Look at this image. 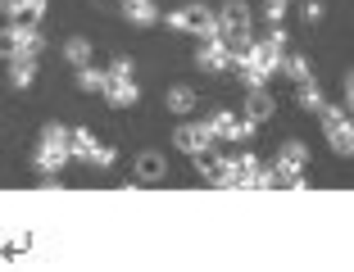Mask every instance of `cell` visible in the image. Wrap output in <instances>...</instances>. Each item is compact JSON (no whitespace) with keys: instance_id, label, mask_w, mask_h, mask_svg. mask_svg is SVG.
Segmentation results:
<instances>
[{"instance_id":"83f0119b","label":"cell","mask_w":354,"mask_h":272,"mask_svg":"<svg viewBox=\"0 0 354 272\" xmlns=\"http://www.w3.org/2000/svg\"><path fill=\"white\" fill-rule=\"evenodd\" d=\"M254 132H259V123H254V118H245V114H236V132H232V141H250Z\"/></svg>"},{"instance_id":"f546056e","label":"cell","mask_w":354,"mask_h":272,"mask_svg":"<svg viewBox=\"0 0 354 272\" xmlns=\"http://www.w3.org/2000/svg\"><path fill=\"white\" fill-rule=\"evenodd\" d=\"M263 19L281 23V19H286V0H268V5H263Z\"/></svg>"},{"instance_id":"ffe728a7","label":"cell","mask_w":354,"mask_h":272,"mask_svg":"<svg viewBox=\"0 0 354 272\" xmlns=\"http://www.w3.org/2000/svg\"><path fill=\"white\" fill-rule=\"evenodd\" d=\"M304 159H309L304 141H281V150H277V164L281 168H304Z\"/></svg>"},{"instance_id":"6da1fadb","label":"cell","mask_w":354,"mask_h":272,"mask_svg":"<svg viewBox=\"0 0 354 272\" xmlns=\"http://www.w3.org/2000/svg\"><path fill=\"white\" fill-rule=\"evenodd\" d=\"M37 173H41L46 182H55L64 173V164H68V127L64 123H46L41 127V141H37Z\"/></svg>"},{"instance_id":"5bb4252c","label":"cell","mask_w":354,"mask_h":272,"mask_svg":"<svg viewBox=\"0 0 354 272\" xmlns=\"http://www.w3.org/2000/svg\"><path fill=\"white\" fill-rule=\"evenodd\" d=\"M327 141H332V150L341 159H354V118H345L341 127H332V132H327Z\"/></svg>"},{"instance_id":"7c38bea8","label":"cell","mask_w":354,"mask_h":272,"mask_svg":"<svg viewBox=\"0 0 354 272\" xmlns=\"http://www.w3.org/2000/svg\"><path fill=\"white\" fill-rule=\"evenodd\" d=\"M164 173H168V159L155 155V150H146L136 159V182H164Z\"/></svg>"},{"instance_id":"d6986e66","label":"cell","mask_w":354,"mask_h":272,"mask_svg":"<svg viewBox=\"0 0 354 272\" xmlns=\"http://www.w3.org/2000/svg\"><path fill=\"white\" fill-rule=\"evenodd\" d=\"M104 82H109V77H104V68H95V64H82V68H77V86H82L86 95H100Z\"/></svg>"},{"instance_id":"7402d4cb","label":"cell","mask_w":354,"mask_h":272,"mask_svg":"<svg viewBox=\"0 0 354 272\" xmlns=\"http://www.w3.org/2000/svg\"><path fill=\"white\" fill-rule=\"evenodd\" d=\"M232 73L241 77V86H245V91H250V86H268V77H263L259 68H254V64H245V59H241V64H232Z\"/></svg>"},{"instance_id":"8992f818","label":"cell","mask_w":354,"mask_h":272,"mask_svg":"<svg viewBox=\"0 0 354 272\" xmlns=\"http://www.w3.org/2000/svg\"><path fill=\"white\" fill-rule=\"evenodd\" d=\"M173 146L182 150V155H196V150L214 146V136H209V127H205V123H182V127L173 132Z\"/></svg>"},{"instance_id":"2e32d148","label":"cell","mask_w":354,"mask_h":272,"mask_svg":"<svg viewBox=\"0 0 354 272\" xmlns=\"http://www.w3.org/2000/svg\"><path fill=\"white\" fill-rule=\"evenodd\" d=\"M91 150H95V136L86 132V127H68V159H91Z\"/></svg>"},{"instance_id":"d4e9b609","label":"cell","mask_w":354,"mask_h":272,"mask_svg":"<svg viewBox=\"0 0 354 272\" xmlns=\"http://www.w3.org/2000/svg\"><path fill=\"white\" fill-rule=\"evenodd\" d=\"M19 55V28H0V59Z\"/></svg>"},{"instance_id":"484cf974","label":"cell","mask_w":354,"mask_h":272,"mask_svg":"<svg viewBox=\"0 0 354 272\" xmlns=\"http://www.w3.org/2000/svg\"><path fill=\"white\" fill-rule=\"evenodd\" d=\"M86 164H91V168H114V164H118V150H114V146H95Z\"/></svg>"},{"instance_id":"44dd1931","label":"cell","mask_w":354,"mask_h":272,"mask_svg":"<svg viewBox=\"0 0 354 272\" xmlns=\"http://www.w3.org/2000/svg\"><path fill=\"white\" fill-rule=\"evenodd\" d=\"M32 77H37V64H28V59H10V86H14V91H28Z\"/></svg>"},{"instance_id":"7a4b0ae2","label":"cell","mask_w":354,"mask_h":272,"mask_svg":"<svg viewBox=\"0 0 354 272\" xmlns=\"http://www.w3.org/2000/svg\"><path fill=\"white\" fill-rule=\"evenodd\" d=\"M168 28L196 32V37H218V19H214V10H205V5H182V10H173L168 14Z\"/></svg>"},{"instance_id":"e0dca14e","label":"cell","mask_w":354,"mask_h":272,"mask_svg":"<svg viewBox=\"0 0 354 272\" xmlns=\"http://www.w3.org/2000/svg\"><path fill=\"white\" fill-rule=\"evenodd\" d=\"M277 73H286L295 86H300V82H313V68H309V59H304V55H281V68H277Z\"/></svg>"},{"instance_id":"52a82bcc","label":"cell","mask_w":354,"mask_h":272,"mask_svg":"<svg viewBox=\"0 0 354 272\" xmlns=\"http://www.w3.org/2000/svg\"><path fill=\"white\" fill-rule=\"evenodd\" d=\"M218 32H250V5L245 0H227L223 10H214Z\"/></svg>"},{"instance_id":"1f68e13d","label":"cell","mask_w":354,"mask_h":272,"mask_svg":"<svg viewBox=\"0 0 354 272\" xmlns=\"http://www.w3.org/2000/svg\"><path fill=\"white\" fill-rule=\"evenodd\" d=\"M19 5H23V0H0V10L10 14V19H14V14H19Z\"/></svg>"},{"instance_id":"277c9868","label":"cell","mask_w":354,"mask_h":272,"mask_svg":"<svg viewBox=\"0 0 354 272\" xmlns=\"http://www.w3.org/2000/svg\"><path fill=\"white\" fill-rule=\"evenodd\" d=\"M196 168H200V177L209 182V186H227V155H218L214 146H205V150H196Z\"/></svg>"},{"instance_id":"5b68a950","label":"cell","mask_w":354,"mask_h":272,"mask_svg":"<svg viewBox=\"0 0 354 272\" xmlns=\"http://www.w3.org/2000/svg\"><path fill=\"white\" fill-rule=\"evenodd\" d=\"M100 100L114 109H132L136 100H141V86L132 82V77H109V82L100 86Z\"/></svg>"},{"instance_id":"603a6c76","label":"cell","mask_w":354,"mask_h":272,"mask_svg":"<svg viewBox=\"0 0 354 272\" xmlns=\"http://www.w3.org/2000/svg\"><path fill=\"white\" fill-rule=\"evenodd\" d=\"M313 114H318V123H323V132H332V127H341L345 118H350V114H345V105H318Z\"/></svg>"},{"instance_id":"4fadbf2b","label":"cell","mask_w":354,"mask_h":272,"mask_svg":"<svg viewBox=\"0 0 354 272\" xmlns=\"http://www.w3.org/2000/svg\"><path fill=\"white\" fill-rule=\"evenodd\" d=\"M268 191H304V177L300 168H268Z\"/></svg>"},{"instance_id":"9c48e42d","label":"cell","mask_w":354,"mask_h":272,"mask_svg":"<svg viewBox=\"0 0 354 272\" xmlns=\"http://www.w3.org/2000/svg\"><path fill=\"white\" fill-rule=\"evenodd\" d=\"M272 114H277V100L268 95V86H250V91H245V118H254V123H268Z\"/></svg>"},{"instance_id":"8fae6325","label":"cell","mask_w":354,"mask_h":272,"mask_svg":"<svg viewBox=\"0 0 354 272\" xmlns=\"http://www.w3.org/2000/svg\"><path fill=\"white\" fill-rule=\"evenodd\" d=\"M123 19L132 28H155L159 23V5L155 0H123Z\"/></svg>"},{"instance_id":"ba28073f","label":"cell","mask_w":354,"mask_h":272,"mask_svg":"<svg viewBox=\"0 0 354 272\" xmlns=\"http://www.w3.org/2000/svg\"><path fill=\"white\" fill-rule=\"evenodd\" d=\"M281 55H286V50H277V46H268L263 37H254V46H250V55H245V64H254V68H259L263 77H272V73L281 68Z\"/></svg>"},{"instance_id":"30bf717a","label":"cell","mask_w":354,"mask_h":272,"mask_svg":"<svg viewBox=\"0 0 354 272\" xmlns=\"http://www.w3.org/2000/svg\"><path fill=\"white\" fill-rule=\"evenodd\" d=\"M164 105L173 109L177 118H187V114H196L200 95H196V86H182V82H177V86H168V91H164Z\"/></svg>"},{"instance_id":"cb8c5ba5","label":"cell","mask_w":354,"mask_h":272,"mask_svg":"<svg viewBox=\"0 0 354 272\" xmlns=\"http://www.w3.org/2000/svg\"><path fill=\"white\" fill-rule=\"evenodd\" d=\"M295 100H300L304 109H318V105H323V91H318V77H313V82H300V86H295Z\"/></svg>"},{"instance_id":"4316f807","label":"cell","mask_w":354,"mask_h":272,"mask_svg":"<svg viewBox=\"0 0 354 272\" xmlns=\"http://www.w3.org/2000/svg\"><path fill=\"white\" fill-rule=\"evenodd\" d=\"M136 68H132V59H127V55H114V59L104 64V77H132Z\"/></svg>"},{"instance_id":"3957f363","label":"cell","mask_w":354,"mask_h":272,"mask_svg":"<svg viewBox=\"0 0 354 272\" xmlns=\"http://www.w3.org/2000/svg\"><path fill=\"white\" fill-rule=\"evenodd\" d=\"M196 64L205 73H232V55L218 37H200V50H196Z\"/></svg>"},{"instance_id":"ac0fdd59","label":"cell","mask_w":354,"mask_h":272,"mask_svg":"<svg viewBox=\"0 0 354 272\" xmlns=\"http://www.w3.org/2000/svg\"><path fill=\"white\" fill-rule=\"evenodd\" d=\"M205 127H209V136H214V146H218V141H232V132H236V114H232V109H218Z\"/></svg>"},{"instance_id":"4dcf8cb0","label":"cell","mask_w":354,"mask_h":272,"mask_svg":"<svg viewBox=\"0 0 354 272\" xmlns=\"http://www.w3.org/2000/svg\"><path fill=\"white\" fill-rule=\"evenodd\" d=\"M345 114L354 118V73H345Z\"/></svg>"},{"instance_id":"9a60e30c","label":"cell","mask_w":354,"mask_h":272,"mask_svg":"<svg viewBox=\"0 0 354 272\" xmlns=\"http://www.w3.org/2000/svg\"><path fill=\"white\" fill-rule=\"evenodd\" d=\"M64 59L73 64V68H82V64L95 59V46L86 41V37H68V41H64Z\"/></svg>"},{"instance_id":"f1b7e54d","label":"cell","mask_w":354,"mask_h":272,"mask_svg":"<svg viewBox=\"0 0 354 272\" xmlns=\"http://www.w3.org/2000/svg\"><path fill=\"white\" fill-rule=\"evenodd\" d=\"M323 0H309V5H304V23H309V28H318V23H323Z\"/></svg>"}]
</instances>
